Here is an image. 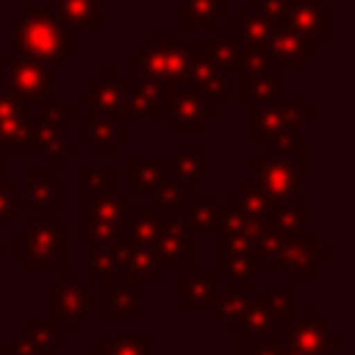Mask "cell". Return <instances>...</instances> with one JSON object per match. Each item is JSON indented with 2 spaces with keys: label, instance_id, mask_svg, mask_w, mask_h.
<instances>
[{
  "label": "cell",
  "instance_id": "603a6c76",
  "mask_svg": "<svg viewBox=\"0 0 355 355\" xmlns=\"http://www.w3.org/2000/svg\"><path fill=\"white\" fill-rule=\"evenodd\" d=\"M22 197H25L28 208L39 211V216H53V211H58L64 205V183L53 175L50 166L28 169Z\"/></svg>",
  "mask_w": 355,
  "mask_h": 355
},
{
  "label": "cell",
  "instance_id": "f546056e",
  "mask_svg": "<svg viewBox=\"0 0 355 355\" xmlns=\"http://www.w3.org/2000/svg\"><path fill=\"white\" fill-rule=\"evenodd\" d=\"M158 225H161V211H158L155 205H153V208H147V205L128 208V211H125V219H122V239H119V241L155 250Z\"/></svg>",
  "mask_w": 355,
  "mask_h": 355
},
{
  "label": "cell",
  "instance_id": "83f0119b",
  "mask_svg": "<svg viewBox=\"0 0 355 355\" xmlns=\"http://www.w3.org/2000/svg\"><path fill=\"white\" fill-rule=\"evenodd\" d=\"M230 0H178L180 31H216L222 19H227Z\"/></svg>",
  "mask_w": 355,
  "mask_h": 355
},
{
  "label": "cell",
  "instance_id": "d6986e66",
  "mask_svg": "<svg viewBox=\"0 0 355 355\" xmlns=\"http://www.w3.org/2000/svg\"><path fill=\"white\" fill-rule=\"evenodd\" d=\"M222 277L216 269H180L178 272V305L180 308H214L219 302Z\"/></svg>",
  "mask_w": 355,
  "mask_h": 355
},
{
  "label": "cell",
  "instance_id": "ab89813d",
  "mask_svg": "<svg viewBox=\"0 0 355 355\" xmlns=\"http://www.w3.org/2000/svg\"><path fill=\"white\" fill-rule=\"evenodd\" d=\"M219 202L216 194H189L186 202V219L191 230H216L219 225Z\"/></svg>",
  "mask_w": 355,
  "mask_h": 355
},
{
  "label": "cell",
  "instance_id": "f35d334b",
  "mask_svg": "<svg viewBox=\"0 0 355 355\" xmlns=\"http://www.w3.org/2000/svg\"><path fill=\"white\" fill-rule=\"evenodd\" d=\"M169 164H172V175H175L178 180H183L186 186H191V183L200 180L202 172H205V153H202V144H194V141L180 144L178 155H169Z\"/></svg>",
  "mask_w": 355,
  "mask_h": 355
},
{
  "label": "cell",
  "instance_id": "c3c4849f",
  "mask_svg": "<svg viewBox=\"0 0 355 355\" xmlns=\"http://www.w3.org/2000/svg\"><path fill=\"white\" fill-rule=\"evenodd\" d=\"M0 255H3V247H0Z\"/></svg>",
  "mask_w": 355,
  "mask_h": 355
},
{
  "label": "cell",
  "instance_id": "f1b7e54d",
  "mask_svg": "<svg viewBox=\"0 0 355 355\" xmlns=\"http://www.w3.org/2000/svg\"><path fill=\"white\" fill-rule=\"evenodd\" d=\"M166 178H172L169 155H158V158L130 155L128 158V194L155 191Z\"/></svg>",
  "mask_w": 355,
  "mask_h": 355
},
{
  "label": "cell",
  "instance_id": "60d3db41",
  "mask_svg": "<svg viewBox=\"0 0 355 355\" xmlns=\"http://www.w3.org/2000/svg\"><path fill=\"white\" fill-rule=\"evenodd\" d=\"M208 53L225 67V69H239V53H241V39L227 28V31H219L216 28V36L214 42H205Z\"/></svg>",
  "mask_w": 355,
  "mask_h": 355
},
{
  "label": "cell",
  "instance_id": "277c9868",
  "mask_svg": "<svg viewBox=\"0 0 355 355\" xmlns=\"http://www.w3.org/2000/svg\"><path fill=\"white\" fill-rule=\"evenodd\" d=\"M14 255L25 261L28 269L53 272L64 266V222L55 216L28 219L14 236Z\"/></svg>",
  "mask_w": 355,
  "mask_h": 355
},
{
  "label": "cell",
  "instance_id": "7dc6e473",
  "mask_svg": "<svg viewBox=\"0 0 355 355\" xmlns=\"http://www.w3.org/2000/svg\"><path fill=\"white\" fill-rule=\"evenodd\" d=\"M286 355H297V352H286Z\"/></svg>",
  "mask_w": 355,
  "mask_h": 355
},
{
  "label": "cell",
  "instance_id": "1f68e13d",
  "mask_svg": "<svg viewBox=\"0 0 355 355\" xmlns=\"http://www.w3.org/2000/svg\"><path fill=\"white\" fill-rule=\"evenodd\" d=\"M103 0H53V11L61 22H67L75 33L78 31H100Z\"/></svg>",
  "mask_w": 355,
  "mask_h": 355
},
{
  "label": "cell",
  "instance_id": "8d00e7d4",
  "mask_svg": "<svg viewBox=\"0 0 355 355\" xmlns=\"http://www.w3.org/2000/svg\"><path fill=\"white\" fill-rule=\"evenodd\" d=\"M227 205L236 208L239 214L250 216V219H266L269 211L275 208L272 200L263 194V189H261L255 180H244V183L239 186V191H233V194L227 197Z\"/></svg>",
  "mask_w": 355,
  "mask_h": 355
},
{
  "label": "cell",
  "instance_id": "e0dca14e",
  "mask_svg": "<svg viewBox=\"0 0 355 355\" xmlns=\"http://www.w3.org/2000/svg\"><path fill=\"white\" fill-rule=\"evenodd\" d=\"M216 233V272L225 283L230 280H250L255 275L252 258H250V239L247 233Z\"/></svg>",
  "mask_w": 355,
  "mask_h": 355
},
{
  "label": "cell",
  "instance_id": "b9f144b4",
  "mask_svg": "<svg viewBox=\"0 0 355 355\" xmlns=\"http://www.w3.org/2000/svg\"><path fill=\"white\" fill-rule=\"evenodd\" d=\"M266 69H280L269 53L266 44H250L241 42V53H239V72L241 75H255V72H266Z\"/></svg>",
  "mask_w": 355,
  "mask_h": 355
},
{
  "label": "cell",
  "instance_id": "7c38bea8",
  "mask_svg": "<svg viewBox=\"0 0 355 355\" xmlns=\"http://www.w3.org/2000/svg\"><path fill=\"white\" fill-rule=\"evenodd\" d=\"M230 69H225L205 47V42H189V72L186 80L214 105H227L230 100Z\"/></svg>",
  "mask_w": 355,
  "mask_h": 355
},
{
  "label": "cell",
  "instance_id": "8992f818",
  "mask_svg": "<svg viewBox=\"0 0 355 355\" xmlns=\"http://www.w3.org/2000/svg\"><path fill=\"white\" fill-rule=\"evenodd\" d=\"M313 116H316V108L305 103L302 92H291V94L277 92L272 100L252 108V139L258 144H266L291 130H300V125Z\"/></svg>",
  "mask_w": 355,
  "mask_h": 355
},
{
  "label": "cell",
  "instance_id": "5b68a950",
  "mask_svg": "<svg viewBox=\"0 0 355 355\" xmlns=\"http://www.w3.org/2000/svg\"><path fill=\"white\" fill-rule=\"evenodd\" d=\"M128 197L108 191L94 197H78V244H103L122 239V219Z\"/></svg>",
  "mask_w": 355,
  "mask_h": 355
},
{
  "label": "cell",
  "instance_id": "6da1fadb",
  "mask_svg": "<svg viewBox=\"0 0 355 355\" xmlns=\"http://www.w3.org/2000/svg\"><path fill=\"white\" fill-rule=\"evenodd\" d=\"M78 50V33L47 8H28L14 19V55L61 64Z\"/></svg>",
  "mask_w": 355,
  "mask_h": 355
},
{
  "label": "cell",
  "instance_id": "cb8c5ba5",
  "mask_svg": "<svg viewBox=\"0 0 355 355\" xmlns=\"http://www.w3.org/2000/svg\"><path fill=\"white\" fill-rule=\"evenodd\" d=\"M166 269L161 263V258L155 255V250L150 247H139V244H128L119 241V280H130V283H164L166 280Z\"/></svg>",
  "mask_w": 355,
  "mask_h": 355
},
{
  "label": "cell",
  "instance_id": "d590c367",
  "mask_svg": "<svg viewBox=\"0 0 355 355\" xmlns=\"http://www.w3.org/2000/svg\"><path fill=\"white\" fill-rule=\"evenodd\" d=\"M89 280H119V241L89 244Z\"/></svg>",
  "mask_w": 355,
  "mask_h": 355
},
{
  "label": "cell",
  "instance_id": "7402d4cb",
  "mask_svg": "<svg viewBox=\"0 0 355 355\" xmlns=\"http://www.w3.org/2000/svg\"><path fill=\"white\" fill-rule=\"evenodd\" d=\"M166 86L169 83H158L153 78H144V75L128 69L125 89H128L130 116H144V119L158 116L161 119L164 116V108H166Z\"/></svg>",
  "mask_w": 355,
  "mask_h": 355
},
{
  "label": "cell",
  "instance_id": "2e32d148",
  "mask_svg": "<svg viewBox=\"0 0 355 355\" xmlns=\"http://www.w3.org/2000/svg\"><path fill=\"white\" fill-rule=\"evenodd\" d=\"M92 308V288L89 283H80L78 275L69 269L64 280L53 283V322L72 336L78 330V324L86 319Z\"/></svg>",
  "mask_w": 355,
  "mask_h": 355
},
{
  "label": "cell",
  "instance_id": "ac0fdd59",
  "mask_svg": "<svg viewBox=\"0 0 355 355\" xmlns=\"http://www.w3.org/2000/svg\"><path fill=\"white\" fill-rule=\"evenodd\" d=\"M78 144H86L92 155H114L128 139V119L78 116Z\"/></svg>",
  "mask_w": 355,
  "mask_h": 355
},
{
  "label": "cell",
  "instance_id": "4dcf8cb0",
  "mask_svg": "<svg viewBox=\"0 0 355 355\" xmlns=\"http://www.w3.org/2000/svg\"><path fill=\"white\" fill-rule=\"evenodd\" d=\"M283 247L286 239L266 222L261 219L252 239H250V258L255 269H280V258H283Z\"/></svg>",
  "mask_w": 355,
  "mask_h": 355
},
{
  "label": "cell",
  "instance_id": "3957f363",
  "mask_svg": "<svg viewBox=\"0 0 355 355\" xmlns=\"http://www.w3.org/2000/svg\"><path fill=\"white\" fill-rule=\"evenodd\" d=\"M128 69L158 83L186 80L189 72V44L178 39V31H155L153 39L141 42L139 53L128 58Z\"/></svg>",
  "mask_w": 355,
  "mask_h": 355
},
{
  "label": "cell",
  "instance_id": "5bb4252c",
  "mask_svg": "<svg viewBox=\"0 0 355 355\" xmlns=\"http://www.w3.org/2000/svg\"><path fill=\"white\" fill-rule=\"evenodd\" d=\"M75 108H83V111H86V116L130 119L125 80L114 78V69H103V75H100V78H94V80L89 83V89L78 94Z\"/></svg>",
  "mask_w": 355,
  "mask_h": 355
},
{
  "label": "cell",
  "instance_id": "44dd1931",
  "mask_svg": "<svg viewBox=\"0 0 355 355\" xmlns=\"http://www.w3.org/2000/svg\"><path fill=\"white\" fill-rule=\"evenodd\" d=\"M280 25H288L316 47L330 39V11L319 0H291V11Z\"/></svg>",
  "mask_w": 355,
  "mask_h": 355
},
{
  "label": "cell",
  "instance_id": "681fc988",
  "mask_svg": "<svg viewBox=\"0 0 355 355\" xmlns=\"http://www.w3.org/2000/svg\"><path fill=\"white\" fill-rule=\"evenodd\" d=\"M0 158H3V155H0Z\"/></svg>",
  "mask_w": 355,
  "mask_h": 355
},
{
  "label": "cell",
  "instance_id": "52a82bcc",
  "mask_svg": "<svg viewBox=\"0 0 355 355\" xmlns=\"http://www.w3.org/2000/svg\"><path fill=\"white\" fill-rule=\"evenodd\" d=\"M78 108L72 105H55L53 100L42 105V111L36 116H31V136H33V147L39 155H44L50 161V169L61 166L69 155H75V144H67V133L64 125L69 116H75Z\"/></svg>",
  "mask_w": 355,
  "mask_h": 355
},
{
  "label": "cell",
  "instance_id": "836d02e7",
  "mask_svg": "<svg viewBox=\"0 0 355 355\" xmlns=\"http://www.w3.org/2000/svg\"><path fill=\"white\" fill-rule=\"evenodd\" d=\"M150 333H105L89 355H150Z\"/></svg>",
  "mask_w": 355,
  "mask_h": 355
},
{
  "label": "cell",
  "instance_id": "4fadbf2b",
  "mask_svg": "<svg viewBox=\"0 0 355 355\" xmlns=\"http://www.w3.org/2000/svg\"><path fill=\"white\" fill-rule=\"evenodd\" d=\"M280 347L286 352H297V355H330V349L341 341V336L330 333L327 322L319 316L316 308H305L300 322H288L283 327V333L277 336Z\"/></svg>",
  "mask_w": 355,
  "mask_h": 355
},
{
  "label": "cell",
  "instance_id": "bcb514c9",
  "mask_svg": "<svg viewBox=\"0 0 355 355\" xmlns=\"http://www.w3.org/2000/svg\"><path fill=\"white\" fill-rule=\"evenodd\" d=\"M252 6L272 22V28H277L291 11V0H252Z\"/></svg>",
  "mask_w": 355,
  "mask_h": 355
},
{
  "label": "cell",
  "instance_id": "9a60e30c",
  "mask_svg": "<svg viewBox=\"0 0 355 355\" xmlns=\"http://www.w3.org/2000/svg\"><path fill=\"white\" fill-rule=\"evenodd\" d=\"M155 255L161 258L166 272H180L189 266L191 258V227L186 219V208L180 211H161Z\"/></svg>",
  "mask_w": 355,
  "mask_h": 355
},
{
  "label": "cell",
  "instance_id": "9c48e42d",
  "mask_svg": "<svg viewBox=\"0 0 355 355\" xmlns=\"http://www.w3.org/2000/svg\"><path fill=\"white\" fill-rule=\"evenodd\" d=\"M216 111L219 108H214L189 80H175L166 86V108L161 119L166 130H202Z\"/></svg>",
  "mask_w": 355,
  "mask_h": 355
},
{
  "label": "cell",
  "instance_id": "7a4b0ae2",
  "mask_svg": "<svg viewBox=\"0 0 355 355\" xmlns=\"http://www.w3.org/2000/svg\"><path fill=\"white\" fill-rule=\"evenodd\" d=\"M291 322V283L272 280L263 294H252L233 333L250 338H277Z\"/></svg>",
  "mask_w": 355,
  "mask_h": 355
},
{
  "label": "cell",
  "instance_id": "d6a6232c",
  "mask_svg": "<svg viewBox=\"0 0 355 355\" xmlns=\"http://www.w3.org/2000/svg\"><path fill=\"white\" fill-rule=\"evenodd\" d=\"M227 28L241 39V42H250V44H266L269 42V36H272V22L252 6V3H247V6H241L233 17H227Z\"/></svg>",
  "mask_w": 355,
  "mask_h": 355
},
{
  "label": "cell",
  "instance_id": "8fae6325",
  "mask_svg": "<svg viewBox=\"0 0 355 355\" xmlns=\"http://www.w3.org/2000/svg\"><path fill=\"white\" fill-rule=\"evenodd\" d=\"M0 80H6L19 97L31 103H50L53 100V72L50 64L19 58V55H3L0 58Z\"/></svg>",
  "mask_w": 355,
  "mask_h": 355
},
{
  "label": "cell",
  "instance_id": "d4e9b609",
  "mask_svg": "<svg viewBox=\"0 0 355 355\" xmlns=\"http://www.w3.org/2000/svg\"><path fill=\"white\" fill-rule=\"evenodd\" d=\"M67 338V333L55 324V322H39V319H28L25 330L0 349V355H53L55 347Z\"/></svg>",
  "mask_w": 355,
  "mask_h": 355
},
{
  "label": "cell",
  "instance_id": "484cf974",
  "mask_svg": "<svg viewBox=\"0 0 355 355\" xmlns=\"http://www.w3.org/2000/svg\"><path fill=\"white\" fill-rule=\"evenodd\" d=\"M141 286L130 280L103 283V319H139L141 316Z\"/></svg>",
  "mask_w": 355,
  "mask_h": 355
},
{
  "label": "cell",
  "instance_id": "e575fe53",
  "mask_svg": "<svg viewBox=\"0 0 355 355\" xmlns=\"http://www.w3.org/2000/svg\"><path fill=\"white\" fill-rule=\"evenodd\" d=\"M252 294H255L252 277H250V280H230V283H227V294L219 297V302L214 305V308H216V316L227 324L230 333H233V327H236V322H239V316H241V311L247 308V302H250Z\"/></svg>",
  "mask_w": 355,
  "mask_h": 355
},
{
  "label": "cell",
  "instance_id": "ba28073f",
  "mask_svg": "<svg viewBox=\"0 0 355 355\" xmlns=\"http://www.w3.org/2000/svg\"><path fill=\"white\" fill-rule=\"evenodd\" d=\"M0 155H36L28 100L0 80Z\"/></svg>",
  "mask_w": 355,
  "mask_h": 355
},
{
  "label": "cell",
  "instance_id": "ee69618b",
  "mask_svg": "<svg viewBox=\"0 0 355 355\" xmlns=\"http://www.w3.org/2000/svg\"><path fill=\"white\" fill-rule=\"evenodd\" d=\"M22 205H25L22 191H17V186H14L11 180H3V178H0V225H3L17 208H22Z\"/></svg>",
  "mask_w": 355,
  "mask_h": 355
},
{
  "label": "cell",
  "instance_id": "7bdbcfd3",
  "mask_svg": "<svg viewBox=\"0 0 355 355\" xmlns=\"http://www.w3.org/2000/svg\"><path fill=\"white\" fill-rule=\"evenodd\" d=\"M114 169H78V197H94L114 191Z\"/></svg>",
  "mask_w": 355,
  "mask_h": 355
},
{
  "label": "cell",
  "instance_id": "4316f807",
  "mask_svg": "<svg viewBox=\"0 0 355 355\" xmlns=\"http://www.w3.org/2000/svg\"><path fill=\"white\" fill-rule=\"evenodd\" d=\"M275 64L283 69V67H291V69H300L305 64V58L316 50V44H311L308 39H302L297 31H291L288 25H277L266 42Z\"/></svg>",
  "mask_w": 355,
  "mask_h": 355
},
{
  "label": "cell",
  "instance_id": "30bf717a",
  "mask_svg": "<svg viewBox=\"0 0 355 355\" xmlns=\"http://www.w3.org/2000/svg\"><path fill=\"white\" fill-rule=\"evenodd\" d=\"M255 166V183L263 189V194L272 200V205H302V191H300V166L286 158L275 155H258L252 158Z\"/></svg>",
  "mask_w": 355,
  "mask_h": 355
},
{
  "label": "cell",
  "instance_id": "ffe728a7",
  "mask_svg": "<svg viewBox=\"0 0 355 355\" xmlns=\"http://www.w3.org/2000/svg\"><path fill=\"white\" fill-rule=\"evenodd\" d=\"M327 255V247L319 244L316 233L305 230L302 236L286 241L283 247V258H280V269H288L291 280H316V263Z\"/></svg>",
  "mask_w": 355,
  "mask_h": 355
},
{
  "label": "cell",
  "instance_id": "74e56055",
  "mask_svg": "<svg viewBox=\"0 0 355 355\" xmlns=\"http://www.w3.org/2000/svg\"><path fill=\"white\" fill-rule=\"evenodd\" d=\"M280 69H266V72H255V75H241V105H261L266 100H272L280 92Z\"/></svg>",
  "mask_w": 355,
  "mask_h": 355
},
{
  "label": "cell",
  "instance_id": "f6af8a7d",
  "mask_svg": "<svg viewBox=\"0 0 355 355\" xmlns=\"http://www.w3.org/2000/svg\"><path fill=\"white\" fill-rule=\"evenodd\" d=\"M241 355H286L277 338H250L241 336Z\"/></svg>",
  "mask_w": 355,
  "mask_h": 355
}]
</instances>
